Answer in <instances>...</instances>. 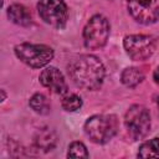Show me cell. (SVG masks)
<instances>
[{
  "mask_svg": "<svg viewBox=\"0 0 159 159\" xmlns=\"http://www.w3.org/2000/svg\"><path fill=\"white\" fill-rule=\"evenodd\" d=\"M62 108L67 112H75L82 107V99L77 94H67L62 98Z\"/></svg>",
  "mask_w": 159,
  "mask_h": 159,
  "instance_id": "obj_15",
  "label": "cell"
},
{
  "mask_svg": "<svg viewBox=\"0 0 159 159\" xmlns=\"http://www.w3.org/2000/svg\"><path fill=\"white\" fill-rule=\"evenodd\" d=\"M127 7L139 24L150 25L159 20V0H127Z\"/></svg>",
  "mask_w": 159,
  "mask_h": 159,
  "instance_id": "obj_8",
  "label": "cell"
},
{
  "mask_svg": "<svg viewBox=\"0 0 159 159\" xmlns=\"http://www.w3.org/2000/svg\"><path fill=\"white\" fill-rule=\"evenodd\" d=\"M30 107L39 114H47L50 112V102L46 96L36 93L30 98Z\"/></svg>",
  "mask_w": 159,
  "mask_h": 159,
  "instance_id": "obj_14",
  "label": "cell"
},
{
  "mask_svg": "<svg viewBox=\"0 0 159 159\" xmlns=\"http://www.w3.org/2000/svg\"><path fill=\"white\" fill-rule=\"evenodd\" d=\"M104 66L93 55H81L68 66V75L77 87L94 91L104 80Z\"/></svg>",
  "mask_w": 159,
  "mask_h": 159,
  "instance_id": "obj_1",
  "label": "cell"
},
{
  "mask_svg": "<svg viewBox=\"0 0 159 159\" xmlns=\"http://www.w3.org/2000/svg\"><path fill=\"white\" fill-rule=\"evenodd\" d=\"M109 36V22L102 15H94L83 29V42L88 50L102 48Z\"/></svg>",
  "mask_w": 159,
  "mask_h": 159,
  "instance_id": "obj_4",
  "label": "cell"
},
{
  "mask_svg": "<svg viewBox=\"0 0 159 159\" xmlns=\"http://www.w3.org/2000/svg\"><path fill=\"white\" fill-rule=\"evenodd\" d=\"M138 157L140 158H159V138H153L144 142L139 147Z\"/></svg>",
  "mask_w": 159,
  "mask_h": 159,
  "instance_id": "obj_13",
  "label": "cell"
},
{
  "mask_svg": "<svg viewBox=\"0 0 159 159\" xmlns=\"http://www.w3.org/2000/svg\"><path fill=\"white\" fill-rule=\"evenodd\" d=\"M124 124L133 139L144 138L150 130V114L149 111L142 104H133L125 112Z\"/></svg>",
  "mask_w": 159,
  "mask_h": 159,
  "instance_id": "obj_5",
  "label": "cell"
},
{
  "mask_svg": "<svg viewBox=\"0 0 159 159\" xmlns=\"http://www.w3.org/2000/svg\"><path fill=\"white\" fill-rule=\"evenodd\" d=\"M7 17L14 24L20 25V26H29L32 22L30 11L27 10V7H25L21 4L10 5L7 9Z\"/></svg>",
  "mask_w": 159,
  "mask_h": 159,
  "instance_id": "obj_10",
  "label": "cell"
},
{
  "mask_svg": "<svg viewBox=\"0 0 159 159\" xmlns=\"http://www.w3.org/2000/svg\"><path fill=\"white\" fill-rule=\"evenodd\" d=\"M158 111H159V98H158Z\"/></svg>",
  "mask_w": 159,
  "mask_h": 159,
  "instance_id": "obj_19",
  "label": "cell"
},
{
  "mask_svg": "<svg viewBox=\"0 0 159 159\" xmlns=\"http://www.w3.org/2000/svg\"><path fill=\"white\" fill-rule=\"evenodd\" d=\"M57 143V135L56 133L50 128H41L37 130L35 135V145L39 149H42L43 152H48L55 148Z\"/></svg>",
  "mask_w": 159,
  "mask_h": 159,
  "instance_id": "obj_11",
  "label": "cell"
},
{
  "mask_svg": "<svg viewBox=\"0 0 159 159\" xmlns=\"http://www.w3.org/2000/svg\"><path fill=\"white\" fill-rule=\"evenodd\" d=\"M122 83L127 87H135L144 80L143 72L137 67H128L122 72Z\"/></svg>",
  "mask_w": 159,
  "mask_h": 159,
  "instance_id": "obj_12",
  "label": "cell"
},
{
  "mask_svg": "<svg viewBox=\"0 0 159 159\" xmlns=\"http://www.w3.org/2000/svg\"><path fill=\"white\" fill-rule=\"evenodd\" d=\"M68 158H88V152L83 143L81 142H73L68 147Z\"/></svg>",
  "mask_w": 159,
  "mask_h": 159,
  "instance_id": "obj_16",
  "label": "cell"
},
{
  "mask_svg": "<svg viewBox=\"0 0 159 159\" xmlns=\"http://www.w3.org/2000/svg\"><path fill=\"white\" fill-rule=\"evenodd\" d=\"M37 11L40 17L50 26L56 29L66 26L68 10L63 0H39Z\"/></svg>",
  "mask_w": 159,
  "mask_h": 159,
  "instance_id": "obj_6",
  "label": "cell"
},
{
  "mask_svg": "<svg viewBox=\"0 0 159 159\" xmlns=\"http://www.w3.org/2000/svg\"><path fill=\"white\" fill-rule=\"evenodd\" d=\"M40 82L43 87L48 88L52 93L56 94H66L67 93V83L63 78V75L56 67H47L40 75Z\"/></svg>",
  "mask_w": 159,
  "mask_h": 159,
  "instance_id": "obj_9",
  "label": "cell"
},
{
  "mask_svg": "<svg viewBox=\"0 0 159 159\" xmlns=\"http://www.w3.org/2000/svg\"><path fill=\"white\" fill-rule=\"evenodd\" d=\"M15 55L25 65L40 68L50 63L53 58V50L46 45H34V43H20L15 46Z\"/></svg>",
  "mask_w": 159,
  "mask_h": 159,
  "instance_id": "obj_3",
  "label": "cell"
},
{
  "mask_svg": "<svg viewBox=\"0 0 159 159\" xmlns=\"http://www.w3.org/2000/svg\"><path fill=\"white\" fill-rule=\"evenodd\" d=\"M118 120L114 114H96L87 119L84 123V133L97 144L109 142L117 133Z\"/></svg>",
  "mask_w": 159,
  "mask_h": 159,
  "instance_id": "obj_2",
  "label": "cell"
},
{
  "mask_svg": "<svg viewBox=\"0 0 159 159\" xmlns=\"http://www.w3.org/2000/svg\"><path fill=\"white\" fill-rule=\"evenodd\" d=\"M1 94H2V98H1V101H4V99H5V97H6V96H5V92H4V89H1Z\"/></svg>",
  "mask_w": 159,
  "mask_h": 159,
  "instance_id": "obj_18",
  "label": "cell"
},
{
  "mask_svg": "<svg viewBox=\"0 0 159 159\" xmlns=\"http://www.w3.org/2000/svg\"><path fill=\"white\" fill-rule=\"evenodd\" d=\"M153 78H154V82H155L157 84H159V67H157V70L154 71Z\"/></svg>",
  "mask_w": 159,
  "mask_h": 159,
  "instance_id": "obj_17",
  "label": "cell"
},
{
  "mask_svg": "<svg viewBox=\"0 0 159 159\" xmlns=\"http://www.w3.org/2000/svg\"><path fill=\"white\" fill-rule=\"evenodd\" d=\"M123 46L132 60L144 61L154 53L157 41L149 35H129L124 37Z\"/></svg>",
  "mask_w": 159,
  "mask_h": 159,
  "instance_id": "obj_7",
  "label": "cell"
}]
</instances>
